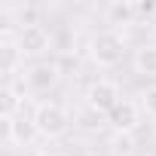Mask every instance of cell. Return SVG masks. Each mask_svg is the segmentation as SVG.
Returning a JSON list of instances; mask_svg holds the SVG:
<instances>
[{
    "label": "cell",
    "instance_id": "1",
    "mask_svg": "<svg viewBox=\"0 0 156 156\" xmlns=\"http://www.w3.org/2000/svg\"><path fill=\"white\" fill-rule=\"evenodd\" d=\"M89 58H92V64L101 67V70L119 67L122 58H126V37H122V31H113V28L98 31V34L89 40Z\"/></svg>",
    "mask_w": 156,
    "mask_h": 156
},
{
    "label": "cell",
    "instance_id": "11",
    "mask_svg": "<svg viewBox=\"0 0 156 156\" xmlns=\"http://www.w3.org/2000/svg\"><path fill=\"white\" fill-rule=\"evenodd\" d=\"M110 153L116 156H135V135H113L110 138Z\"/></svg>",
    "mask_w": 156,
    "mask_h": 156
},
{
    "label": "cell",
    "instance_id": "3",
    "mask_svg": "<svg viewBox=\"0 0 156 156\" xmlns=\"http://www.w3.org/2000/svg\"><path fill=\"white\" fill-rule=\"evenodd\" d=\"M16 43H19L22 55L31 58V61H43V55H46L49 49H55L52 31H49L46 25H28V28H19Z\"/></svg>",
    "mask_w": 156,
    "mask_h": 156
},
{
    "label": "cell",
    "instance_id": "17",
    "mask_svg": "<svg viewBox=\"0 0 156 156\" xmlns=\"http://www.w3.org/2000/svg\"><path fill=\"white\" fill-rule=\"evenodd\" d=\"M55 156H67V153H55Z\"/></svg>",
    "mask_w": 156,
    "mask_h": 156
},
{
    "label": "cell",
    "instance_id": "7",
    "mask_svg": "<svg viewBox=\"0 0 156 156\" xmlns=\"http://www.w3.org/2000/svg\"><path fill=\"white\" fill-rule=\"evenodd\" d=\"M141 116H144L141 104L132 101V98H122V101L107 113V126L113 129V135H135V129L141 126Z\"/></svg>",
    "mask_w": 156,
    "mask_h": 156
},
{
    "label": "cell",
    "instance_id": "12",
    "mask_svg": "<svg viewBox=\"0 0 156 156\" xmlns=\"http://www.w3.org/2000/svg\"><path fill=\"white\" fill-rule=\"evenodd\" d=\"M138 104H141V110H144V116H156V83H150L141 95H138Z\"/></svg>",
    "mask_w": 156,
    "mask_h": 156
},
{
    "label": "cell",
    "instance_id": "4",
    "mask_svg": "<svg viewBox=\"0 0 156 156\" xmlns=\"http://www.w3.org/2000/svg\"><path fill=\"white\" fill-rule=\"evenodd\" d=\"M119 101H122V89H119L116 80H110V76H98V80L86 89V107L98 110L101 116H107Z\"/></svg>",
    "mask_w": 156,
    "mask_h": 156
},
{
    "label": "cell",
    "instance_id": "5",
    "mask_svg": "<svg viewBox=\"0 0 156 156\" xmlns=\"http://www.w3.org/2000/svg\"><path fill=\"white\" fill-rule=\"evenodd\" d=\"M22 76H25V86L31 89V92H49L58 80H61V70H58V61H49V58H43V61H31L25 70H22Z\"/></svg>",
    "mask_w": 156,
    "mask_h": 156
},
{
    "label": "cell",
    "instance_id": "14",
    "mask_svg": "<svg viewBox=\"0 0 156 156\" xmlns=\"http://www.w3.org/2000/svg\"><path fill=\"white\" fill-rule=\"evenodd\" d=\"M150 129H153V135H156V116H153V119H150Z\"/></svg>",
    "mask_w": 156,
    "mask_h": 156
},
{
    "label": "cell",
    "instance_id": "9",
    "mask_svg": "<svg viewBox=\"0 0 156 156\" xmlns=\"http://www.w3.org/2000/svg\"><path fill=\"white\" fill-rule=\"evenodd\" d=\"M132 67H135L138 76L156 80V43H141L132 55Z\"/></svg>",
    "mask_w": 156,
    "mask_h": 156
},
{
    "label": "cell",
    "instance_id": "13",
    "mask_svg": "<svg viewBox=\"0 0 156 156\" xmlns=\"http://www.w3.org/2000/svg\"><path fill=\"white\" fill-rule=\"evenodd\" d=\"M19 98H25V95H19V92L6 83V86H3V116H16V110L22 107Z\"/></svg>",
    "mask_w": 156,
    "mask_h": 156
},
{
    "label": "cell",
    "instance_id": "16",
    "mask_svg": "<svg viewBox=\"0 0 156 156\" xmlns=\"http://www.w3.org/2000/svg\"><path fill=\"white\" fill-rule=\"evenodd\" d=\"M153 25H156V12H153Z\"/></svg>",
    "mask_w": 156,
    "mask_h": 156
},
{
    "label": "cell",
    "instance_id": "15",
    "mask_svg": "<svg viewBox=\"0 0 156 156\" xmlns=\"http://www.w3.org/2000/svg\"><path fill=\"white\" fill-rule=\"evenodd\" d=\"M135 156H147V153H141V150H138V153H135Z\"/></svg>",
    "mask_w": 156,
    "mask_h": 156
},
{
    "label": "cell",
    "instance_id": "2",
    "mask_svg": "<svg viewBox=\"0 0 156 156\" xmlns=\"http://www.w3.org/2000/svg\"><path fill=\"white\" fill-rule=\"evenodd\" d=\"M31 122L37 126L40 138H61L70 129L73 119H70L64 104H58V101H37L34 113H31Z\"/></svg>",
    "mask_w": 156,
    "mask_h": 156
},
{
    "label": "cell",
    "instance_id": "10",
    "mask_svg": "<svg viewBox=\"0 0 156 156\" xmlns=\"http://www.w3.org/2000/svg\"><path fill=\"white\" fill-rule=\"evenodd\" d=\"M104 122H107V116H101L98 110H92V107H86V104H83L80 113H76V126L86 129V132H95V129H101Z\"/></svg>",
    "mask_w": 156,
    "mask_h": 156
},
{
    "label": "cell",
    "instance_id": "8",
    "mask_svg": "<svg viewBox=\"0 0 156 156\" xmlns=\"http://www.w3.org/2000/svg\"><path fill=\"white\" fill-rule=\"evenodd\" d=\"M104 22L119 31V28H129V25H138V9L132 0H113V3H107L104 9Z\"/></svg>",
    "mask_w": 156,
    "mask_h": 156
},
{
    "label": "cell",
    "instance_id": "6",
    "mask_svg": "<svg viewBox=\"0 0 156 156\" xmlns=\"http://www.w3.org/2000/svg\"><path fill=\"white\" fill-rule=\"evenodd\" d=\"M37 138H40V132L31 122V116H3V141H6V147L34 150Z\"/></svg>",
    "mask_w": 156,
    "mask_h": 156
}]
</instances>
